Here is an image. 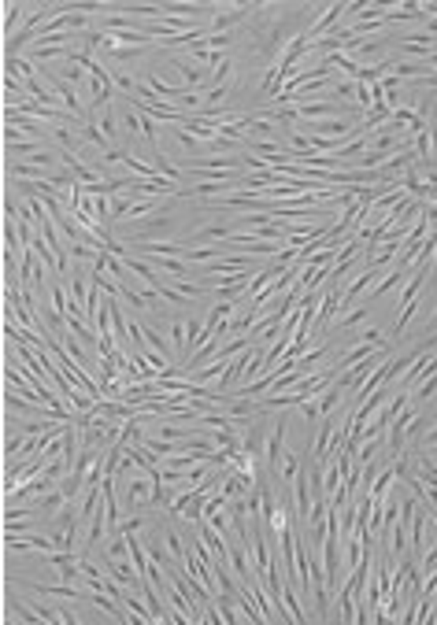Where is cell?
Segmentation results:
<instances>
[{
    "label": "cell",
    "mask_w": 437,
    "mask_h": 625,
    "mask_svg": "<svg viewBox=\"0 0 437 625\" xmlns=\"http://www.w3.org/2000/svg\"><path fill=\"white\" fill-rule=\"evenodd\" d=\"M300 411H304L307 426H319V419H323V414H319V400H315V396H307V400L300 403Z\"/></svg>",
    "instance_id": "44"
},
{
    "label": "cell",
    "mask_w": 437,
    "mask_h": 625,
    "mask_svg": "<svg viewBox=\"0 0 437 625\" xmlns=\"http://www.w3.org/2000/svg\"><path fill=\"white\" fill-rule=\"evenodd\" d=\"M156 267L163 270L167 278H186V259H178V255H160Z\"/></svg>",
    "instance_id": "26"
},
{
    "label": "cell",
    "mask_w": 437,
    "mask_h": 625,
    "mask_svg": "<svg viewBox=\"0 0 437 625\" xmlns=\"http://www.w3.org/2000/svg\"><path fill=\"white\" fill-rule=\"evenodd\" d=\"M163 233H171V218H163V215H156V218H141V226L130 230V244L160 241Z\"/></svg>",
    "instance_id": "3"
},
{
    "label": "cell",
    "mask_w": 437,
    "mask_h": 625,
    "mask_svg": "<svg viewBox=\"0 0 437 625\" xmlns=\"http://www.w3.org/2000/svg\"><path fill=\"white\" fill-rule=\"evenodd\" d=\"M433 396H437V370L415 388V393H411V403H415V407H426V400H433Z\"/></svg>",
    "instance_id": "24"
},
{
    "label": "cell",
    "mask_w": 437,
    "mask_h": 625,
    "mask_svg": "<svg viewBox=\"0 0 437 625\" xmlns=\"http://www.w3.org/2000/svg\"><path fill=\"white\" fill-rule=\"evenodd\" d=\"M411 474H415L422 485L437 489V459H430V455H419V459H415V470H411Z\"/></svg>",
    "instance_id": "21"
},
{
    "label": "cell",
    "mask_w": 437,
    "mask_h": 625,
    "mask_svg": "<svg viewBox=\"0 0 437 625\" xmlns=\"http://www.w3.org/2000/svg\"><path fill=\"white\" fill-rule=\"evenodd\" d=\"M345 396H349V388H345L341 381H333L326 393H319V396H315V400H319V414H323V419H326V414H333V411H338V403H341Z\"/></svg>",
    "instance_id": "13"
},
{
    "label": "cell",
    "mask_w": 437,
    "mask_h": 625,
    "mask_svg": "<svg viewBox=\"0 0 437 625\" xmlns=\"http://www.w3.org/2000/svg\"><path fill=\"white\" fill-rule=\"evenodd\" d=\"M200 45H204V48H211V52H226L230 45H234V34H208Z\"/></svg>",
    "instance_id": "38"
},
{
    "label": "cell",
    "mask_w": 437,
    "mask_h": 625,
    "mask_svg": "<svg viewBox=\"0 0 437 625\" xmlns=\"http://www.w3.org/2000/svg\"><path fill=\"white\" fill-rule=\"evenodd\" d=\"M34 592H37V596H45V600H67V603L85 600V592H78L74 584H37Z\"/></svg>",
    "instance_id": "12"
},
{
    "label": "cell",
    "mask_w": 437,
    "mask_h": 625,
    "mask_svg": "<svg viewBox=\"0 0 437 625\" xmlns=\"http://www.w3.org/2000/svg\"><path fill=\"white\" fill-rule=\"evenodd\" d=\"M171 67L178 71V78H182V89H197V93H208L211 71H204V67H197V63H189L186 56H171Z\"/></svg>",
    "instance_id": "1"
},
{
    "label": "cell",
    "mask_w": 437,
    "mask_h": 625,
    "mask_svg": "<svg viewBox=\"0 0 437 625\" xmlns=\"http://www.w3.org/2000/svg\"><path fill=\"white\" fill-rule=\"evenodd\" d=\"M433 48H419V45H404V56H419V59H430Z\"/></svg>",
    "instance_id": "48"
},
{
    "label": "cell",
    "mask_w": 437,
    "mask_h": 625,
    "mask_svg": "<svg viewBox=\"0 0 437 625\" xmlns=\"http://www.w3.org/2000/svg\"><path fill=\"white\" fill-rule=\"evenodd\" d=\"M152 160H156V171H160L163 178H171V181H182V174H186V171H182V167H178V163H171V160H167L163 152H152Z\"/></svg>",
    "instance_id": "27"
},
{
    "label": "cell",
    "mask_w": 437,
    "mask_h": 625,
    "mask_svg": "<svg viewBox=\"0 0 437 625\" xmlns=\"http://www.w3.org/2000/svg\"><path fill=\"white\" fill-rule=\"evenodd\" d=\"M300 470H304V466H300V459H297V455H293V451H286V459H282V485L289 489L293 481H297V474H300Z\"/></svg>",
    "instance_id": "29"
},
{
    "label": "cell",
    "mask_w": 437,
    "mask_h": 625,
    "mask_svg": "<svg viewBox=\"0 0 437 625\" xmlns=\"http://www.w3.org/2000/svg\"><path fill=\"white\" fill-rule=\"evenodd\" d=\"M430 333H437V322H433V325H430Z\"/></svg>",
    "instance_id": "51"
},
{
    "label": "cell",
    "mask_w": 437,
    "mask_h": 625,
    "mask_svg": "<svg viewBox=\"0 0 437 625\" xmlns=\"http://www.w3.org/2000/svg\"><path fill=\"white\" fill-rule=\"evenodd\" d=\"M148 500H152V477H130V481H126L123 503L130 507V511H141V507H148Z\"/></svg>",
    "instance_id": "6"
},
{
    "label": "cell",
    "mask_w": 437,
    "mask_h": 625,
    "mask_svg": "<svg viewBox=\"0 0 437 625\" xmlns=\"http://www.w3.org/2000/svg\"><path fill=\"white\" fill-rule=\"evenodd\" d=\"M119 129H123L126 137H137V134H141V115H137L134 108H126L123 119H119Z\"/></svg>",
    "instance_id": "36"
},
{
    "label": "cell",
    "mask_w": 437,
    "mask_h": 625,
    "mask_svg": "<svg viewBox=\"0 0 437 625\" xmlns=\"http://www.w3.org/2000/svg\"><path fill=\"white\" fill-rule=\"evenodd\" d=\"M126 155H130L126 148H115V145H111L108 152H100V163H104V167H123V163H126Z\"/></svg>",
    "instance_id": "43"
},
{
    "label": "cell",
    "mask_w": 437,
    "mask_h": 625,
    "mask_svg": "<svg viewBox=\"0 0 437 625\" xmlns=\"http://www.w3.org/2000/svg\"><path fill=\"white\" fill-rule=\"evenodd\" d=\"M4 74H11V78H19V74H22V82H30V78H41V71L34 67V59H19V56H4Z\"/></svg>",
    "instance_id": "16"
},
{
    "label": "cell",
    "mask_w": 437,
    "mask_h": 625,
    "mask_svg": "<svg viewBox=\"0 0 437 625\" xmlns=\"http://www.w3.org/2000/svg\"><path fill=\"white\" fill-rule=\"evenodd\" d=\"M286 433H289V422H286V414L278 411V419H275V429H271V440H267V466L282 477V459H286Z\"/></svg>",
    "instance_id": "2"
},
{
    "label": "cell",
    "mask_w": 437,
    "mask_h": 625,
    "mask_svg": "<svg viewBox=\"0 0 437 625\" xmlns=\"http://www.w3.org/2000/svg\"><path fill=\"white\" fill-rule=\"evenodd\" d=\"M211 466H215V463H208V459H200V463H193V466H189V470H186V485H200V481H204V477H208V474H211Z\"/></svg>",
    "instance_id": "37"
},
{
    "label": "cell",
    "mask_w": 437,
    "mask_h": 625,
    "mask_svg": "<svg viewBox=\"0 0 437 625\" xmlns=\"http://www.w3.org/2000/svg\"><path fill=\"white\" fill-rule=\"evenodd\" d=\"M345 100H356V82L352 78H338V82H333V104H345Z\"/></svg>",
    "instance_id": "34"
},
{
    "label": "cell",
    "mask_w": 437,
    "mask_h": 625,
    "mask_svg": "<svg viewBox=\"0 0 437 625\" xmlns=\"http://www.w3.org/2000/svg\"><path fill=\"white\" fill-rule=\"evenodd\" d=\"M433 444H437V422L430 426V433H426V437H422V448H433Z\"/></svg>",
    "instance_id": "49"
},
{
    "label": "cell",
    "mask_w": 437,
    "mask_h": 625,
    "mask_svg": "<svg viewBox=\"0 0 437 625\" xmlns=\"http://www.w3.org/2000/svg\"><path fill=\"white\" fill-rule=\"evenodd\" d=\"M356 344H375V348H385V330L382 325H367V330L356 333Z\"/></svg>",
    "instance_id": "31"
},
{
    "label": "cell",
    "mask_w": 437,
    "mask_h": 625,
    "mask_svg": "<svg viewBox=\"0 0 437 625\" xmlns=\"http://www.w3.org/2000/svg\"><path fill=\"white\" fill-rule=\"evenodd\" d=\"M60 489L67 492V500H74V496H78V489H82V474H74V470H71L67 477L60 481Z\"/></svg>",
    "instance_id": "45"
},
{
    "label": "cell",
    "mask_w": 437,
    "mask_h": 625,
    "mask_svg": "<svg viewBox=\"0 0 437 625\" xmlns=\"http://www.w3.org/2000/svg\"><path fill=\"white\" fill-rule=\"evenodd\" d=\"M426 34H433V37H437V15H433V19L426 22Z\"/></svg>",
    "instance_id": "50"
},
{
    "label": "cell",
    "mask_w": 437,
    "mask_h": 625,
    "mask_svg": "<svg viewBox=\"0 0 437 625\" xmlns=\"http://www.w3.org/2000/svg\"><path fill=\"white\" fill-rule=\"evenodd\" d=\"M226 185H234V181H200L197 189H182V197H215V192H223Z\"/></svg>",
    "instance_id": "30"
},
{
    "label": "cell",
    "mask_w": 437,
    "mask_h": 625,
    "mask_svg": "<svg viewBox=\"0 0 437 625\" xmlns=\"http://www.w3.org/2000/svg\"><path fill=\"white\" fill-rule=\"evenodd\" d=\"M385 74H393V63H389V59H382V63H363V67H359V74H356V82H359V85H378Z\"/></svg>",
    "instance_id": "15"
},
{
    "label": "cell",
    "mask_w": 437,
    "mask_h": 625,
    "mask_svg": "<svg viewBox=\"0 0 437 625\" xmlns=\"http://www.w3.org/2000/svg\"><path fill=\"white\" fill-rule=\"evenodd\" d=\"M156 207H160L156 197H152V200H137V204L130 207V215H126V218H148L152 211H156Z\"/></svg>",
    "instance_id": "42"
},
{
    "label": "cell",
    "mask_w": 437,
    "mask_h": 625,
    "mask_svg": "<svg viewBox=\"0 0 437 625\" xmlns=\"http://www.w3.org/2000/svg\"><path fill=\"white\" fill-rule=\"evenodd\" d=\"M19 15H27V8H22V4H15V0H11V4L4 8V34H8V37H15Z\"/></svg>",
    "instance_id": "33"
},
{
    "label": "cell",
    "mask_w": 437,
    "mask_h": 625,
    "mask_svg": "<svg viewBox=\"0 0 437 625\" xmlns=\"http://www.w3.org/2000/svg\"><path fill=\"white\" fill-rule=\"evenodd\" d=\"M401 281H404V270H401V267H393L389 274H385V278H382V281L375 285V289H370V296H385V293H393V289H396V285H401Z\"/></svg>",
    "instance_id": "28"
},
{
    "label": "cell",
    "mask_w": 437,
    "mask_h": 625,
    "mask_svg": "<svg viewBox=\"0 0 437 625\" xmlns=\"http://www.w3.org/2000/svg\"><path fill=\"white\" fill-rule=\"evenodd\" d=\"M345 11H349V4H330L326 11H323V19H315L312 26H307V37H312V41H319V37H326L333 26H338V19L345 15Z\"/></svg>",
    "instance_id": "8"
},
{
    "label": "cell",
    "mask_w": 437,
    "mask_h": 625,
    "mask_svg": "<svg viewBox=\"0 0 437 625\" xmlns=\"http://www.w3.org/2000/svg\"><path fill=\"white\" fill-rule=\"evenodd\" d=\"M174 137H178V145H182L189 155H200V137H193L189 129H182V126L174 129Z\"/></svg>",
    "instance_id": "40"
},
{
    "label": "cell",
    "mask_w": 437,
    "mask_h": 625,
    "mask_svg": "<svg viewBox=\"0 0 437 625\" xmlns=\"http://www.w3.org/2000/svg\"><path fill=\"white\" fill-rule=\"evenodd\" d=\"M67 503H71V500H67V492H63L60 485H53V492H45V496H37V511H41V514H53V518H56V514H60Z\"/></svg>",
    "instance_id": "14"
},
{
    "label": "cell",
    "mask_w": 437,
    "mask_h": 625,
    "mask_svg": "<svg viewBox=\"0 0 437 625\" xmlns=\"http://www.w3.org/2000/svg\"><path fill=\"white\" fill-rule=\"evenodd\" d=\"M93 122H97L100 129H104V137H111V141H115V137H119V119H115V115H111V111H100V115H97V119H93Z\"/></svg>",
    "instance_id": "39"
},
{
    "label": "cell",
    "mask_w": 437,
    "mask_h": 625,
    "mask_svg": "<svg viewBox=\"0 0 437 625\" xmlns=\"http://www.w3.org/2000/svg\"><path fill=\"white\" fill-rule=\"evenodd\" d=\"M82 141H85V145H97L100 152H108V148H111V137H104V129H100L93 119L82 126Z\"/></svg>",
    "instance_id": "23"
},
{
    "label": "cell",
    "mask_w": 437,
    "mask_h": 625,
    "mask_svg": "<svg viewBox=\"0 0 437 625\" xmlns=\"http://www.w3.org/2000/svg\"><path fill=\"white\" fill-rule=\"evenodd\" d=\"M48 489H53V481H48V477H45V470H41L37 477L22 481V485H19L15 492H8V503H15V500H37V496H45Z\"/></svg>",
    "instance_id": "9"
},
{
    "label": "cell",
    "mask_w": 437,
    "mask_h": 625,
    "mask_svg": "<svg viewBox=\"0 0 437 625\" xmlns=\"http://www.w3.org/2000/svg\"><path fill=\"white\" fill-rule=\"evenodd\" d=\"M282 85H286V78H282V67H278V63H271V67H267V74H263V93H267V97H278V93H282Z\"/></svg>",
    "instance_id": "25"
},
{
    "label": "cell",
    "mask_w": 437,
    "mask_h": 625,
    "mask_svg": "<svg viewBox=\"0 0 437 625\" xmlns=\"http://www.w3.org/2000/svg\"><path fill=\"white\" fill-rule=\"evenodd\" d=\"M104 533H108V511L100 507V511L89 518V533H85V548H97L100 540H104Z\"/></svg>",
    "instance_id": "17"
},
{
    "label": "cell",
    "mask_w": 437,
    "mask_h": 625,
    "mask_svg": "<svg viewBox=\"0 0 437 625\" xmlns=\"http://www.w3.org/2000/svg\"><path fill=\"white\" fill-rule=\"evenodd\" d=\"M200 315H189L186 318V344H189V359H193V351H197V341H200Z\"/></svg>",
    "instance_id": "35"
},
{
    "label": "cell",
    "mask_w": 437,
    "mask_h": 625,
    "mask_svg": "<svg viewBox=\"0 0 437 625\" xmlns=\"http://www.w3.org/2000/svg\"><path fill=\"white\" fill-rule=\"evenodd\" d=\"M341 419H345V414H341ZM341 419H333V414H326V419H323V426H319V437H315V444H312V463L323 466L326 451H330V444H333V429L341 426Z\"/></svg>",
    "instance_id": "7"
},
{
    "label": "cell",
    "mask_w": 437,
    "mask_h": 625,
    "mask_svg": "<svg viewBox=\"0 0 437 625\" xmlns=\"http://www.w3.org/2000/svg\"><path fill=\"white\" fill-rule=\"evenodd\" d=\"M71 255H78L82 263H93L100 252H97V248H89V244H78V241H74V244H71Z\"/></svg>",
    "instance_id": "47"
},
{
    "label": "cell",
    "mask_w": 437,
    "mask_h": 625,
    "mask_svg": "<svg viewBox=\"0 0 437 625\" xmlns=\"http://www.w3.org/2000/svg\"><path fill=\"white\" fill-rule=\"evenodd\" d=\"M385 348H389V344H385ZM367 356H375V344H356V348H349V351L338 359V367L349 370V367H356V363H363Z\"/></svg>",
    "instance_id": "22"
},
{
    "label": "cell",
    "mask_w": 437,
    "mask_h": 625,
    "mask_svg": "<svg viewBox=\"0 0 437 625\" xmlns=\"http://www.w3.org/2000/svg\"><path fill=\"white\" fill-rule=\"evenodd\" d=\"M119 600H123L126 610H130V618H134V622H141V625H148V622H152V610H148V603H145V596H134V589H126V584H123Z\"/></svg>",
    "instance_id": "10"
},
{
    "label": "cell",
    "mask_w": 437,
    "mask_h": 625,
    "mask_svg": "<svg viewBox=\"0 0 437 625\" xmlns=\"http://www.w3.org/2000/svg\"><path fill=\"white\" fill-rule=\"evenodd\" d=\"M167 537V548H171V555L178 559V563H182V555H186V544H182V537H178V533H163Z\"/></svg>",
    "instance_id": "46"
},
{
    "label": "cell",
    "mask_w": 437,
    "mask_h": 625,
    "mask_svg": "<svg viewBox=\"0 0 437 625\" xmlns=\"http://www.w3.org/2000/svg\"><path fill=\"white\" fill-rule=\"evenodd\" d=\"M426 281H430V263H426V267H419L415 274H411V281L401 289V311H404L408 304H415V300H419V293H422V285H426Z\"/></svg>",
    "instance_id": "11"
},
{
    "label": "cell",
    "mask_w": 437,
    "mask_h": 625,
    "mask_svg": "<svg viewBox=\"0 0 437 625\" xmlns=\"http://www.w3.org/2000/svg\"><path fill=\"white\" fill-rule=\"evenodd\" d=\"M137 204V192L126 189V192H115L111 197V223H123L126 215H130V207Z\"/></svg>",
    "instance_id": "19"
},
{
    "label": "cell",
    "mask_w": 437,
    "mask_h": 625,
    "mask_svg": "<svg viewBox=\"0 0 437 625\" xmlns=\"http://www.w3.org/2000/svg\"><path fill=\"white\" fill-rule=\"evenodd\" d=\"M167 318H171V341H174L171 348L178 351V356H186V359H189V344H186V318H182V315H174V311H171Z\"/></svg>",
    "instance_id": "20"
},
{
    "label": "cell",
    "mask_w": 437,
    "mask_h": 625,
    "mask_svg": "<svg viewBox=\"0 0 437 625\" xmlns=\"http://www.w3.org/2000/svg\"><path fill=\"white\" fill-rule=\"evenodd\" d=\"M234 237V226L230 223H211V226H200V233L193 237V248H197L200 241H230Z\"/></svg>",
    "instance_id": "18"
},
{
    "label": "cell",
    "mask_w": 437,
    "mask_h": 625,
    "mask_svg": "<svg viewBox=\"0 0 437 625\" xmlns=\"http://www.w3.org/2000/svg\"><path fill=\"white\" fill-rule=\"evenodd\" d=\"M367 315H370L367 307H356V311H349V315H341V322H338V325H341L345 333H349V330H356L359 322H367Z\"/></svg>",
    "instance_id": "41"
},
{
    "label": "cell",
    "mask_w": 437,
    "mask_h": 625,
    "mask_svg": "<svg viewBox=\"0 0 437 625\" xmlns=\"http://www.w3.org/2000/svg\"><path fill=\"white\" fill-rule=\"evenodd\" d=\"M249 267H260L252 255L237 252V255H226V259H211L208 267H204V278H215V274H234V270H249Z\"/></svg>",
    "instance_id": "5"
},
{
    "label": "cell",
    "mask_w": 437,
    "mask_h": 625,
    "mask_svg": "<svg viewBox=\"0 0 437 625\" xmlns=\"http://www.w3.org/2000/svg\"><path fill=\"white\" fill-rule=\"evenodd\" d=\"M111 63H134L141 59V52H148V48H100Z\"/></svg>",
    "instance_id": "32"
},
{
    "label": "cell",
    "mask_w": 437,
    "mask_h": 625,
    "mask_svg": "<svg viewBox=\"0 0 437 625\" xmlns=\"http://www.w3.org/2000/svg\"><path fill=\"white\" fill-rule=\"evenodd\" d=\"M245 548H249V559H252V570H256V577L263 581V574H267V570H271V555H267V540H263V533H260V529H252V533H249Z\"/></svg>",
    "instance_id": "4"
}]
</instances>
